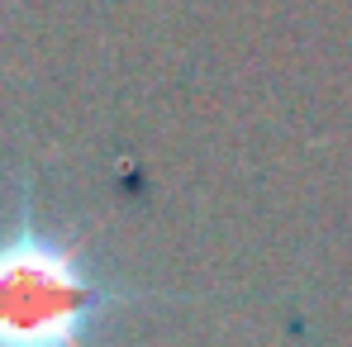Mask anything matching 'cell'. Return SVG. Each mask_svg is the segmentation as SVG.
<instances>
[{
	"label": "cell",
	"instance_id": "1",
	"mask_svg": "<svg viewBox=\"0 0 352 347\" xmlns=\"http://www.w3.org/2000/svg\"><path fill=\"white\" fill-rule=\"evenodd\" d=\"M200 300L119 281L110 262L38 200V172L24 162L0 214V347H110L143 304Z\"/></svg>",
	"mask_w": 352,
	"mask_h": 347
}]
</instances>
